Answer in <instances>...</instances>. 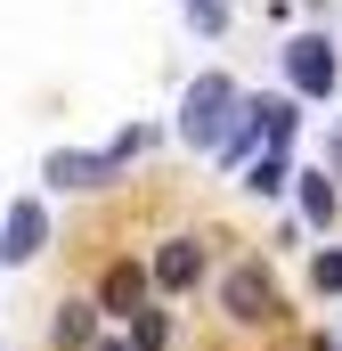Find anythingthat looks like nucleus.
<instances>
[{
    "label": "nucleus",
    "instance_id": "f257e3e1",
    "mask_svg": "<svg viewBox=\"0 0 342 351\" xmlns=\"http://www.w3.org/2000/svg\"><path fill=\"white\" fill-rule=\"evenodd\" d=\"M237 131V82L228 74H196L187 98H179V139L187 147H220Z\"/></svg>",
    "mask_w": 342,
    "mask_h": 351
},
{
    "label": "nucleus",
    "instance_id": "f03ea898",
    "mask_svg": "<svg viewBox=\"0 0 342 351\" xmlns=\"http://www.w3.org/2000/svg\"><path fill=\"white\" fill-rule=\"evenodd\" d=\"M139 147H147V131H122V139H114V147H98V156H82V147H57V156H49V188H106V180L122 172Z\"/></svg>",
    "mask_w": 342,
    "mask_h": 351
},
{
    "label": "nucleus",
    "instance_id": "7ed1b4c3",
    "mask_svg": "<svg viewBox=\"0 0 342 351\" xmlns=\"http://www.w3.org/2000/svg\"><path fill=\"white\" fill-rule=\"evenodd\" d=\"M285 82L302 90V98H334V82H342L334 41H326V33H293V41H285Z\"/></svg>",
    "mask_w": 342,
    "mask_h": 351
},
{
    "label": "nucleus",
    "instance_id": "20e7f679",
    "mask_svg": "<svg viewBox=\"0 0 342 351\" xmlns=\"http://www.w3.org/2000/svg\"><path fill=\"white\" fill-rule=\"evenodd\" d=\"M220 311L237 319V327H261V319H277V278L261 262H237L228 278H220Z\"/></svg>",
    "mask_w": 342,
    "mask_h": 351
},
{
    "label": "nucleus",
    "instance_id": "39448f33",
    "mask_svg": "<svg viewBox=\"0 0 342 351\" xmlns=\"http://www.w3.org/2000/svg\"><path fill=\"white\" fill-rule=\"evenodd\" d=\"M41 245H49V213H41L33 196H16V204L0 213V262L16 269V262H33Z\"/></svg>",
    "mask_w": 342,
    "mask_h": 351
},
{
    "label": "nucleus",
    "instance_id": "423d86ee",
    "mask_svg": "<svg viewBox=\"0 0 342 351\" xmlns=\"http://www.w3.org/2000/svg\"><path fill=\"white\" fill-rule=\"evenodd\" d=\"M98 311H106V319H139V311H147V269L114 262L106 278H98Z\"/></svg>",
    "mask_w": 342,
    "mask_h": 351
},
{
    "label": "nucleus",
    "instance_id": "0eeeda50",
    "mask_svg": "<svg viewBox=\"0 0 342 351\" xmlns=\"http://www.w3.org/2000/svg\"><path fill=\"white\" fill-rule=\"evenodd\" d=\"M196 278H204V245L196 237H171L163 254H155V269H147V286H163V294H187Z\"/></svg>",
    "mask_w": 342,
    "mask_h": 351
},
{
    "label": "nucleus",
    "instance_id": "6e6552de",
    "mask_svg": "<svg viewBox=\"0 0 342 351\" xmlns=\"http://www.w3.org/2000/svg\"><path fill=\"white\" fill-rule=\"evenodd\" d=\"M49 335H57L66 351H90V343H98V302H57Z\"/></svg>",
    "mask_w": 342,
    "mask_h": 351
},
{
    "label": "nucleus",
    "instance_id": "1a4fd4ad",
    "mask_svg": "<svg viewBox=\"0 0 342 351\" xmlns=\"http://www.w3.org/2000/svg\"><path fill=\"white\" fill-rule=\"evenodd\" d=\"M245 188H253V196H285V156H277V147H261V164L245 172Z\"/></svg>",
    "mask_w": 342,
    "mask_h": 351
},
{
    "label": "nucleus",
    "instance_id": "9d476101",
    "mask_svg": "<svg viewBox=\"0 0 342 351\" xmlns=\"http://www.w3.org/2000/svg\"><path fill=\"white\" fill-rule=\"evenodd\" d=\"M302 213H310L318 229L334 221V188H326V172H302Z\"/></svg>",
    "mask_w": 342,
    "mask_h": 351
},
{
    "label": "nucleus",
    "instance_id": "9b49d317",
    "mask_svg": "<svg viewBox=\"0 0 342 351\" xmlns=\"http://www.w3.org/2000/svg\"><path fill=\"white\" fill-rule=\"evenodd\" d=\"M163 311H139V319H131V351H163Z\"/></svg>",
    "mask_w": 342,
    "mask_h": 351
},
{
    "label": "nucleus",
    "instance_id": "f8f14e48",
    "mask_svg": "<svg viewBox=\"0 0 342 351\" xmlns=\"http://www.w3.org/2000/svg\"><path fill=\"white\" fill-rule=\"evenodd\" d=\"M310 286H318V294H342V245H326V254L310 262Z\"/></svg>",
    "mask_w": 342,
    "mask_h": 351
},
{
    "label": "nucleus",
    "instance_id": "ddd939ff",
    "mask_svg": "<svg viewBox=\"0 0 342 351\" xmlns=\"http://www.w3.org/2000/svg\"><path fill=\"white\" fill-rule=\"evenodd\" d=\"M187 16H196L204 33H220V25H228V0H187Z\"/></svg>",
    "mask_w": 342,
    "mask_h": 351
},
{
    "label": "nucleus",
    "instance_id": "4468645a",
    "mask_svg": "<svg viewBox=\"0 0 342 351\" xmlns=\"http://www.w3.org/2000/svg\"><path fill=\"white\" fill-rule=\"evenodd\" d=\"M90 351H131V343H122V335H98V343H90Z\"/></svg>",
    "mask_w": 342,
    "mask_h": 351
}]
</instances>
